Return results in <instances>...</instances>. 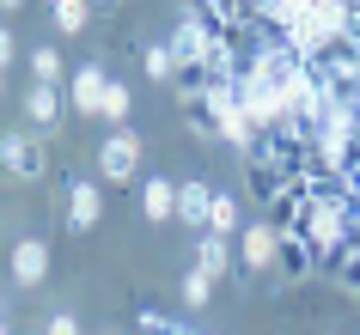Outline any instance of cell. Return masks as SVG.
I'll return each instance as SVG.
<instances>
[{"mask_svg": "<svg viewBox=\"0 0 360 335\" xmlns=\"http://www.w3.org/2000/svg\"><path fill=\"white\" fill-rule=\"evenodd\" d=\"M348 220H354V214H348V202H342V195H305L293 225L305 232V244H311V250H323V256H330V250H342V244H348Z\"/></svg>", "mask_w": 360, "mask_h": 335, "instance_id": "cell-1", "label": "cell"}, {"mask_svg": "<svg viewBox=\"0 0 360 335\" xmlns=\"http://www.w3.org/2000/svg\"><path fill=\"white\" fill-rule=\"evenodd\" d=\"M98 171H104V183H134V171H141V134L110 129L98 140Z\"/></svg>", "mask_w": 360, "mask_h": 335, "instance_id": "cell-2", "label": "cell"}, {"mask_svg": "<svg viewBox=\"0 0 360 335\" xmlns=\"http://www.w3.org/2000/svg\"><path fill=\"white\" fill-rule=\"evenodd\" d=\"M281 250H287V238H281V225H275V220H250L245 232H238V256H245V268H275Z\"/></svg>", "mask_w": 360, "mask_h": 335, "instance_id": "cell-3", "label": "cell"}, {"mask_svg": "<svg viewBox=\"0 0 360 335\" xmlns=\"http://www.w3.org/2000/svg\"><path fill=\"white\" fill-rule=\"evenodd\" d=\"M104 92H110V74H104L98 61H86V67L68 74V104H74L79 116H98V110H104Z\"/></svg>", "mask_w": 360, "mask_h": 335, "instance_id": "cell-4", "label": "cell"}, {"mask_svg": "<svg viewBox=\"0 0 360 335\" xmlns=\"http://www.w3.org/2000/svg\"><path fill=\"white\" fill-rule=\"evenodd\" d=\"M0 165L13 171L19 183L43 177V140H37V134H0Z\"/></svg>", "mask_w": 360, "mask_h": 335, "instance_id": "cell-5", "label": "cell"}, {"mask_svg": "<svg viewBox=\"0 0 360 335\" xmlns=\"http://www.w3.org/2000/svg\"><path fill=\"white\" fill-rule=\"evenodd\" d=\"M98 220H104V189H98L92 177L68 183V225H74V232H92Z\"/></svg>", "mask_w": 360, "mask_h": 335, "instance_id": "cell-6", "label": "cell"}, {"mask_svg": "<svg viewBox=\"0 0 360 335\" xmlns=\"http://www.w3.org/2000/svg\"><path fill=\"white\" fill-rule=\"evenodd\" d=\"M6 268H13L19 287H37V280L49 275V244H43V238H19V244H13V256H6Z\"/></svg>", "mask_w": 360, "mask_h": 335, "instance_id": "cell-7", "label": "cell"}, {"mask_svg": "<svg viewBox=\"0 0 360 335\" xmlns=\"http://www.w3.org/2000/svg\"><path fill=\"white\" fill-rule=\"evenodd\" d=\"M25 122L37 134H49L61 122V92L56 86H43V79H31V92H25Z\"/></svg>", "mask_w": 360, "mask_h": 335, "instance_id": "cell-8", "label": "cell"}, {"mask_svg": "<svg viewBox=\"0 0 360 335\" xmlns=\"http://www.w3.org/2000/svg\"><path fill=\"white\" fill-rule=\"evenodd\" d=\"M141 214L147 220H177V183L171 177H147L141 183Z\"/></svg>", "mask_w": 360, "mask_h": 335, "instance_id": "cell-9", "label": "cell"}, {"mask_svg": "<svg viewBox=\"0 0 360 335\" xmlns=\"http://www.w3.org/2000/svg\"><path fill=\"white\" fill-rule=\"evenodd\" d=\"M208 207H214V189H202V183H177V220H184V225L208 232Z\"/></svg>", "mask_w": 360, "mask_h": 335, "instance_id": "cell-10", "label": "cell"}, {"mask_svg": "<svg viewBox=\"0 0 360 335\" xmlns=\"http://www.w3.org/2000/svg\"><path fill=\"white\" fill-rule=\"evenodd\" d=\"M226 262H232V238H226V232H202V244H195V268H208V275L220 280V275H232Z\"/></svg>", "mask_w": 360, "mask_h": 335, "instance_id": "cell-11", "label": "cell"}, {"mask_svg": "<svg viewBox=\"0 0 360 335\" xmlns=\"http://www.w3.org/2000/svg\"><path fill=\"white\" fill-rule=\"evenodd\" d=\"M86 19H92V0H56V31L61 37H79Z\"/></svg>", "mask_w": 360, "mask_h": 335, "instance_id": "cell-12", "label": "cell"}, {"mask_svg": "<svg viewBox=\"0 0 360 335\" xmlns=\"http://www.w3.org/2000/svg\"><path fill=\"white\" fill-rule=\"evenodd\" d=\"M208 232H245V220H238V202H232V195H220V189H214V207H208Z\"/></svg>", "mask_w": 360, "mask_h": 335, "instance_id": "cell-13", "label": "cell"}, {"mask_svg": "<svg viewBox=\"0 0 360 335\" xmlns=\"http://www.w3.org/2000/svg\"><path fill=\"white\" fill-rule=\"evenodd\" d=\"M31 79H43V86H61V79H68V67H61V55L49 49V43L31 49Z\"/></svg>", "mask_w": 360, "mask_h": 335, "instance_id": "cell-14", "label": "cell"}, {"mask_svg": "<svg viewBox=\"0 0 360 335\" xmlns=\"http://www.w3.org/2000/svg\"><path fill=\"white\" fill-rule=\"evenodd\" d=\"M129 110H134V98H129V86L122 79H110V92H104V122H116V129H129Z\"/></svg>", "mask_w": 360, "mask_h": 335, "instance_id": "cell-15", "label": "cell"}, {"mask_svg": "<svg viewBox=\"0 0 360 335\" xmlns=\"http://www.w3.org/2000/svg\"><path fill=\"white\" fill-rule=\"evenodd\" d=\"M141 67H147V79H177V74H184L177 55H171V43H153L147 55H141Z\"/></svg>", "mask_w": 360, "mask_h": 335, "instance_id": "cell-16", "label": "cell"}, {"mask_svg": "<svg viewBox=\"0 0 360 335\" xmlns=\"http://www.w3.org/2000/svg\"><path fill=\"white\" fill-rule=\"evenodd\" d=\"M208 298H214V275H208V268H190V275H184V305L202 311Z\"/></svg>", "mask_w": 360, "mask_h": 335, "instance_id": "cell-17", "label": "cell"}, {"mask_svg": "<svg viewBox=\"0 0 360 335\" xmlns=\"http://www.w3.org/2000/svg\"><path fill=\"white\" fill-rule=\"evenodd\" d=\"M43 335H79V323H74V317H68V311H56V317H49V329H43Z\"/></svg>", "mask_w": 360, "mask_h": 335, "instance_id": "cell-18", "label": "cell"}, {"mask_svg": "<svg viewBox=\"0 0 360 335\" xmlns=\"http://www.w3.org/2000/svg\"><path fill=\"white\" fill-rule=\"evenodd\" d=\"M6 61H13V31L0 25V67H6Z\"/></svg>", "mask_w": 360, "mask_h": 335, "instance_id": "cell-19", "label": "cell"}, {"mask_svg": "<svg viewBox=\"0 0 360 335\" xmlns=\"http://www.w3.org/2000/svg\"><path fill=\"white\" fill-rule=\"evenodd\" d=\"M0 6H6V13H19V6H25V0H0Z\"/></svg>", "mask_w": 360, "mask_h": 335, "instance_id": "cell-20", "label": "cell"}, {"mask_svg": "<svg viewBox=\"0 0 360 335\" xmlns=\"http://www.w3.org/2000/svg\"><path fill=\"white\" fill-rule=\"evenodd\" d=\"M348 268H354V280H360V256H354V262H348Z\"/></svg>", "mask_w": 360, "mask_h": 335, "instance_id": "cell-21", "label": "cell"}, {"mask_svg": "<svg viewBox=\"0 0 360 335\" xmlns=\"http://www.w3.org/2000/svg\"><path fill=\"white\" fill-rule=\"evenodd\" d=\"M0 92H6V67H0Z\"/></svg>", "mask_w": 360, "mask_h": 335, "instance_id": "cell-22", "label": "cell"}, {"mask_svg": "<svg viewBox=\"0 0 360 335\" xmlns=\"http://www.w3.org/2000/svg\"><path fill=\"white\" fill-rule=\"evenodd\" d=\"M0 335H6V317H0Z\"/></svg>", "mask_w": 360, "mask_h": 335, "instance_id": "cell-23", "label": "cell"}]
</instances>
